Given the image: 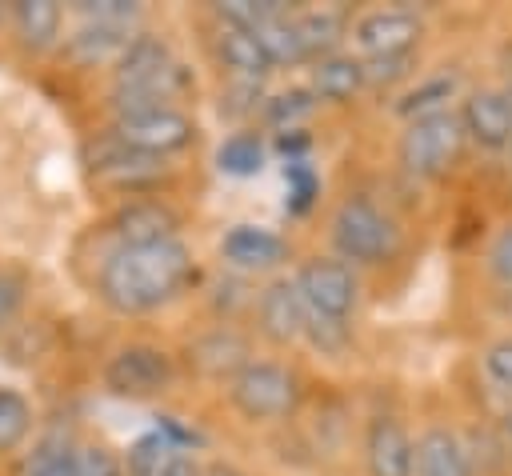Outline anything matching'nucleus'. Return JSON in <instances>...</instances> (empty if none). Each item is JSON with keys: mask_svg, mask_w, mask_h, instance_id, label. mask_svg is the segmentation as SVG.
Returning <instances> with one entry per match:
<instances>
[{"mask_svg": "<svg viewBox=\"0 0 512 476\" xmlns=\"http://www.w3.org/2000/svg\"><path fill=\"white\" fill-rule=\"evenodd\" d=\"M196 276L192 252L180 236L152 244H116L100 264V300L124 316L156 312L172 304Z\"/></svg>", "mask_w": 512, "mask_h": 476, "instance_id": "obj_1", "label": "nucleus"}, {"mask_svg": "<svg viewBox=\"0 0 512 476\" xmlns=\"http://www.w3.org/2000/svg\"><path fill=\"white\" fill-rule=\"evenodd\" d=\"M228 400L244 420H284L300 404V376L280 360H248L228 376Z\"/></svg>", "mask_w": 512, "mask_h": 476, "instance_id": "obj_2", "label": "nucleus"}, {"mask_svg": "<svg viewBox=\"0 0 512 476\" xmlns=\"http://www.w3.org/2000/svg\"><path fill=\"white\" fill-rule=\"evenodd\" d=\"M332 244L344 264H384L396 252V224L368 196H348L332 216Z\"/></svg>", "mask_w": 512, "mask_h": 476, "instance_id": "obj_3", "label": "nucleus"}, {"mask_svg": "<svg viewBox=\"0 0 512 476\" xmlns=\"http://www.w3.org/2000/svg\"><path fill=\"white\" fill-rule=\"evenodd\" d=\"M464 152V128L456 112H436L404 124L400 136V164L416 180H436L444 176Z\"/></svg>", "mask_w": 512, "mask_h": 476, "instance_id": "obj_4", "label": "nucleus"}, {"mask_svg": "<svg viewBox=\"0 0 512 476\" xmlns=\"http://www.w3.org/2000/svg\"><path fill=\"white\" fill-rule=\"evenodd\" d=\"M192 136H196V124L176 104L144 108V112H128V116L112 120V140L140 156H152V160H164V156L188 148Z\"/></svg>", "mask_w": 512, "mask_h": 476, "instance_id": "obj_5", "label": "nucleus"}, {"mask_svg": "<svg viewBox=\"0 0 512 476\" xmlns=\"http://www.w3.org/2000/svg\"><path fill=\"white\" fill-rule=\"evenodd\" d=\"M292 280L308 304V316L348 320L360 300V280H356L352 264H344L340 256H312L296 268Z\"/></svg>", "mask_w": 512, "mask_h": 476, "instance_id": "obj_6", "label": "nucleus"}, {"mask_svg": "<svg viewBox=\"0 0 512 476\" xmlns=\"http://www.w3.org/2000/svg\"><path fill=\"white\" fill-rule=\"evenodd\" d=\"M176 376V364L156 344H124L104 364V388L124 400H148L160 396Z\"/></svg>", "mask_w": 512, "mask_h": 476, "instance_id": "obj_7", "label": "nucleus"}, {"mask_svg": "<svg viewBox=\"0 0 512 476\" xmlns=\"http://www.w3.org/2000/svg\"><path fill=\"white\" fill-rule=\"evenodd\" d=\"M420 32H424V20L412 8H372L352 24V44L360 48V60L416 52Z\"/></svg>", "mask_w": 512, "mask_h": 476, "instance_id": "obj_8", "label": "nucleus"}, {"mask_svg": "<svg viewBox=\"0 0 512 476\" xmlns=\"http://www.w3.org/2000/svg\"><path fill=\"white\" fill-rule=\"evenodd\" d=\"M460 128L464 140H472L484 152H504L512 140V92L504 88H476L460 104Z\"/></svg>", "mask_w": 512, "mask_h": 476, "instance_id": "obj_9", "label": "nucleus"}, {"mask_svg": "<svg viewBox=\"0 0 512 476\" xmlns=\"http://www.w3.org/2000/svg\"><path fill=\"white\" fill-rule=\"evenodd\" d=\"M256 328L264 340L272 344H296L304 340V328H308V304L296 288L292 276H280V280H268L256 296Z\"/></svg>", "mask_w": 512, "mask_h": 476, "instance_id": "obj_10", "label": "nucleus"}, {"mask_svg": "<svg viewBox=\"0 0 512 476\" xmlns=\"http://www.w3.org/2000/svg\"><path fill=\"white\" fill-rule=\"evenodd\" d=\"M412 476H476L472 448L444 424H428L412 440Z\"/></svg>", "mask_w": 512, "mask_h": 476, "instance_id": "obj_11", "label": "nucleus"}, {"mask_svg": "<svg viewBox=\"0 0 512 476\" xmlns=\"http://www.w3.org/2000/svg\"><path fill=\"white\" fill-rule=\"evenodd\" d=\"M220 256L244 272H268L288 260V240L260 224H232L220 236Z\"/></svg>", "mask_w": 512, "mask_h": 476, "instance_id": "obj_12", "label": "nucleus"}, {"mask_svg": "<svg viewBox=\"0 0 512 476\" xmlns=\"http://www.w3.org/2000/svg\"><path fill=\"white\" fill-rule=\"evenodd\" d=\"M368 476H412V436L396 416H372L364 432Z\"/></svg>", "mask_w": 512, "mask_h": 476, "instance_id": "obj_13", "label": "nucleus"}, {"mask_svg": "<svg viewBox=\"0 0 512 476\" xmlns=\"http://www.w3.org/2000/svg\"><path fill=\"white\" fill-rule=\"evenodd\" d=\"M132 40V24H116V20H80L60 44H64V56L92 68V64H116V56L128 48Z\"/></svg>", "mask_w": 512, "mask_h": 476, "instance_id": "obj_14", "label": "nucleus"}, {"mask_svg": "<svg viewBox=\"0 0 512 476\" xmlns=\"http://www.w3.org/2000/svg\"><path fill=\"white\" fill-rule=\"evenodd\" d=\"M216 56H220V64L236 76V80H264L276 64L268 60V52H264V44H260V36H256V28H240V24H224L220 20V28H216Z\"/></svg>", "mask_w": 512, "mask_h": 476, "instance_id": "obj_15", "label": "nucleus"}, {"mask_svg": "<svg viewBox=\"0 0 512 476\" xmlns=\"http://www.w3.org/2000/svg\"><path fill=\"white\" fill-rule=\"evenodd\" d=\"M8 20H12V28H16V36H20V44L28 52H48V48H56L64 40L60 36L64 8L52 4V0H20V4L8 8Z\"/></svg>", "mask_w": 512, "mask_h": 476, "instance_id": "obj_16", "label": "nucleus"}, {"mask_svg": "<svg viewBox=\"0 0 512 476\" xmlns=\"http://www.w3.org/2000/svg\"><path fill=\"white\" fill-rule=\"evenodd\" d=\"M112 232L120 244H152V240H172L176 236V216L172 208L156 200H132L112 216Z\"/></svg>", "mask_w": 512, "mask_h": 476, "instance_id": "obj_17", "label": "nucleus"}, {"mask_svg": "<svg viewBox=\"0 0 512 476\" xmlns=\"http://www.w3.org/2000/svg\"><path fill=\"white\" fill-rule=\"evenodd\" d=\"M360 88H364V64H360V56L332 52V56L316 60V68H312V96H316V100L344 104V100H352Z\"/></svg>", "mask_w": 512, "mask_h": 476, "instance_id": "obj_18", "label": "nucleus"}, {"mask_svg": "<svg viewBox=\"0 0 512 476\" xmlns=\"http://www.w3.org/2000/svg\"><path fill=\"white\" fill-rule=\"evenodd\" d=\"M20 476H80V444L68 432H44L24 456Z\"/></svg>", "mask_w": 512, "mask_h": 476, "instance_id": "obj_19", "label": "nucleus"}, {"mask_svg": "<svg viewBox=\"0 0 512 476\" xmlns=\"http://www.w3.org/2000/svg\"><path fill=\"white\" fill-rule=\"evenodd\" d=\"M292 20H296V32H300V44H304L308 60L332 56L344 28H348L340 8H304V12H292Z\"/></svg>", "mask_w": 512, "mask_h": 476, "instance_id": "obj_20", "label": "nucleus"}, {"mask_svg": "<svg viewBox=\"0 0 512 476\" xmlns=\"http://www.w3.org/2000/svg\"><path fill=\"white\" fill-rule=\"evenodd\" d=\"M456 92H460V80H456V76H448V72L428 76V80H420L416 88H408V92L396 100V116H404V120H420V116L452 112L448 104L456 100Z\"/></svg>", "mask_w": 512, "mask_h": 476, "instance_id": "obj_21", "label": "nucleus"}, {"mask_svg": "<svg viewBox=\"0 0 512 476\" xmlns=\"http://www.w3.org/2000/svg\"><path fill=\"white\" fill-rule=\"evenodd\" d=\"M264 156H268V144L256 132H232L216 148V164L228 176H256L264 168Z\"/></svg>", "mask_w": 512, "mask_h": 476, "instance_id": "obj_22", "label": "nucleus"}, {"mask_svg": "<svg viewBox=\"0 0 512 476\" xmlns=\"http://www.w3.org/2000/svg\"><path fill=\"white\" fill-rule=\"evenodd\" d=\"M196 360L208 368V372H216V376H236L252 356H248V344L236 336V332H228V328H220V332H212V336H204L200 344H196Z\"/></svg>", "mask_w": 512, "mask_h": 476, "instance_id": "obj_23", "label": "nucleus"}, {"mask_svg": "<svg viewBox=\"0 0 512 476\" xmlns=\"http://www.w3.org/2000/svg\"><path fill=\"white\" fill-rule=\"evenodd\" d=\"M172 452H180V448H172V444H168V436H164L160 428L140 432V436L128 444V452L120 456L124 476H160V472H164V464L172 460Z\"/></svg>", "mask_w": 512, "mask_h": 476, "instance_id": "obj_24", "label": "nucleus"}, {"mask_svg": "<svg viewBox=\"0 0 512 476\" xmlns=\"http://www.w3.org/2000/svg\"><path fill=\"white\" fill-rule=\"evenodd\" d=\"M256 36H260V44H264V52H268V60H272L276 68H280V64H304V60H308L292 12H280V16H272L268 24H260Z\"/></svg>", "mask_w": 512, "mask_h": 476, "instance_id": "obj_25", "label": "nucleus"}, {"mask_svg": "<svg viewBox=\"0 0 512 476\" xmlns=\"http://www.w3.org/2000/svg\"><path fill=\"white\" fill-rule=\"evenodd\" d=\"M32 432V404L20 388L0 384V452H16Z\"/></svg>", "mask_w": 512, "mask_h": 476, "instance_id": "obj_26", "label": "nucleus"}, {"mask_svg": "<svg viewBox=\"0 0 512 476\" xmlns=\"http://www.w3.org/2000/svg\"><path fill=\"white\" fill-rule=\"evenodd\" d=\"M320 200V172L308 160H288L284 164V212L304 216Z\"/></svg>", "mask_w": 512, "mask_h": 476, "instance_id": "obj_27", "label": "nucleus"}, {"mask_svg": "<svg viewBox=\"0 0 512 476\" xmlns=\"http://www.w3.org/2000/svg\"><path fill=\"white\" fill-rule=\"evenodd\" d=\"M312 108H316L312 88H288V92H276V96L264 100V120L272 128L288 132V128H300V120H308Z\"/></svg>", "mask_w": 512, "mask_h": 476, "instance_id": "obj_28", "label": "nucleus"}, {"mask_svg": "<svg viewBox=\"0 0 512 476\" xmlns=\"http://www.w3.org/2000/svg\"><path fill=\"white\" fill-rule=\"evenodd\" d=\"M364 64V84H376V88H392L400 80L412 76V64H416V52H392V56H368L360 60Z\"/></svg>", "mask_w": 512, "mask_h": 476, "instance_id": "obj_29", "label": "nucleus"}, {"mask_svg": "<svg viewBox=\"0 0 512 476\" xmlns=\"http://www.w3.org/2000/svg\"><path fill=\"white\" fill-rule=\"evenodd\" d=\"M484 264H488V276H492L496 284L512 288V224H504V228L492 236Z\"/></svg>", "mask_w": 512, "mask_h": 476, "instance_id": "obj_30", "label": "nucleus"}, {"mask_svg": "<svg viewBox=\"0 0 512 476\" xmlns=\"http://www.w3.org/2000/svg\"><path fill=\"white\" fill-rule=\"evenodd\" d=\"M484 372L492 384H500L512 396V336H500L484 348Z\"/></svg>", "mask_w": 512, "mask_h": 476, "instance_id": "obj_31", "label": "nucleus"}, {"mask_svg": "<svg viewBox=\"0 0 512 476\" xmlns=\"http://www.w3.org/2000/svg\"><path fill=\"white\" fill-rule=\"evenodd\" d=\"M24 296H28V276L16 272V268H0V328L12 324V316L24 304Z\"/></svg>", "mask_w": 512, "mask_h": 476, "instance_id": "obj_32", "label": "nucleus"}, {"mask_svg": "<svg viewBox=\"0 0 512 476\" xmlns=\"http://www.w3.org/2000/svg\"><path fill=\"white\" fill-rule=\"evenodd\" d=\"M304 340L324 348V352H340L344 340H348V328L344 320H324V316H308V328H304Z\"/></svg>", "mask_w": 512, "mask_h": 476, "instance_id": "obj_33", "label": "nucleus"}, {"mask_svg": "<svg viewBox=\"0 0 512 476\" xmlns=\"http://www.w3.org/2000/svg\"><path fill=\"white\" fill-rule=\"evenodd\" d=\"M80 476H124V464L112 448L104 444H84L80 448Z\"/></svg>", "mask_w": 512, "mask_h": 476, "instance_id": "obj_34", "label": "nucleus"}, {"mask_svg": "<svg viewBox=\"0 0 512 476\" xmlns=\"http://www.w3.org/2000/svg\"><path fill=\"white\" fill-rule=\"evenodd\" d=\"M272 148L284 156V164L288 160H308V148H312V136L304 132V128H288V132H276V140H272Z\"/></svg>", "mask_w": 512, "mask_h": 476, "instance_id": "obj_35", "label": "nucleus"}, {"mask_svg": "<svg viewBox=\"0 0 512 476\" xmlns=\"http://www.w3.org/2000/svg\"><path fill=\"white\" fill-rule=\"evenodd\" d=\"M160 476H204V468L196 464V456L192 452H172V460L164 464V472Z\"/></svg>", "mask_w": 512, "mask_h": 476, "instance_id": "obj_36", "label": "nucleus"}, {"mask_svg": "<svg viewBox=\"0 0 512 476\" xmlns=\"http://www.w3.org/2000/svg\"><path fill=\"white\" fill-rule=\"evenodd\" d=\"M500 444H504V456L512 460V408H504L500 416Z\"/></svg>", "mask_w": 512, "mask_h": 476, "instance_id": "obj_37", "label": "nucleus"}, {"mask_svg": "<svg viewBox=\"0 0 512 476\" xmlns=\"http://www.w3.org/2000/svg\"><path fill=\"white\" fill-rule=\"evenodd\" d=\"M204 476H240V472L228 468V464H212V468H204Z\"/></svg>", "mask_w": 512, "mask_h": 476, "instance_id": "obj_38", "label": "nucleus"}, {"mask_svg": "<svg viewBox=\"0 0 512 476\" xmlns=\"http://www.w3.org/2000/svg\"><path fill=\"white\" fill-rule=\"evenodd\" d=\"M508 156H512V140H508Z\"/></svg>", "mask_w": 512, "mask_h": 476, "instance_id": "obj_39", "label": "nucleus"}, {"mask_svg": "<svg viewBox=\"0 0 512 476\" xmlns=\"http://www.w3.org/2000/svg\"><path fill=\"white\" fill-rule=\"evenodd\" d=\"M0 20H4V8H0Z\"/></svg>", "mask_w": 512, "mask_h": 476, "instance_id": "obj_40", "label": "nucleus"}]
</instances>
